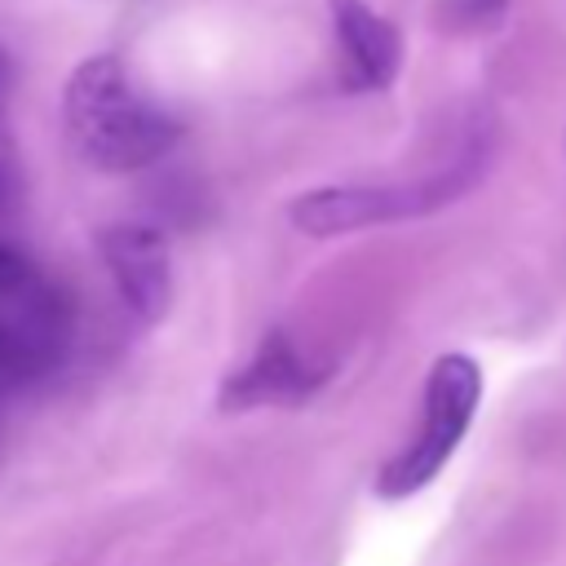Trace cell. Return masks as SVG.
<instances>
[{
    "instance_id": "9c48e42d",
    "label": "cell",
    "mask_w": 566,
    "mask_h": 566,
    "mask_svg": "<svg viewBox=\"0 0 566 566\" xmlns=\"http://www.w3.org/2000/svg\"><path fill=\"white\" fill-rule=\"evenodd\" d=\"M509 0H447V22L455 27H482V22H495L504 13Z\"/></svg>"
},
{
    "instance_id": "8992f818",
    "label": "cell",
    "mask_w": 566,
    "mask_h": 566,
    "mask_svg": "<svg viewBox=\"0 0 566 566\" xmlns=\"http://www.w3.org/2000/svg\"><path fill=\"white\" fill-rule=\"evenodd\" d=\"M332 35L340 53V84L354 93H380L394 84L402 66V35L398 27L376 13L367 0H327Z\"/></svg>"
},
{
    "instance_id": "52a82bcc",
    "label": "cell",
    "mask_w": 566,
    "mask_h": 566,
    "mask_svg": "<svg viewBox=\"0 0 566 566\" xmlns=\"http://www.w3.org/2000/svg\"><path fill=\"white\" fill-rule=\"evenodd\" d=\"M62 296L44 283L27 296L0 301V376H35L62 349Z\"/></svg>"
},
{
    "instance_id": "3957f363",
    "label": "cell",
    "mask_w": 566,
    "mask_h": 566,
    "mask_svg": "<svg viewBox=\"0 0 566 566\" xmlns=\"http://www.w3.org/2000/svg\"><path fill=\"white\" fill-rule=\"evenodd\" d=\"M473 177L469 172H447L411 186H318L292 199L287 217L301 234L332 239V234H354L367 226H389L407 221L420 212H433L438 203L455 199Z\"/></svg>"
},
{
    "instance_id": "5b68a950",
    "label": "cell",
    "mask_w": 566,
    "mask_h": 566,
    "mask_svg": "<svg viewBox=\"0 0 566 566\" xmlns=\"http://www.w3.org/2000/svg\"><path fill=\"white\" fill-rule=\"evenodd\" d=\"M327 371L310 363L287 332H265V340L252 349L243 367H234L217 394L221 411H252V407H287L310 398Z\"/></svg>"
},
{
    "instance_id": "8fae6325",
    "label": "cell",
    "mask_w": 566,
    "mask_h": 566,
    "mask_svg": "<svg viewBox=\"0 0 566 566\" xmlns=\"http://www.w3.org/2000/svg\"><path fill=\"white\" fill-rule=\"evenodd\" d=\"M0 80H4V71H0Z\"/></svg>"
},
{
    "instance_id": "6da1fadb",
    "label": "cell",
    "mask_w": 566,
    "mask_h": 566,
    "mask_svg": "<svg viewBox=\"0 0 566 566\" xmlns=\"http://www.w3.org/2000/svg\"><path fill=\"white\" fill-rule=\"evenodd\" d=\"M62 124L75 155L97 172H137L181 137L177 115L133 80L115 53L84 57L62 88Z\"/></svg>"
},
{
    "instance_id": "7a4b0ae2",
    "label": "cell",
    "mask_w": 566,
    "mask_h": 566,
    "mask_svg": "<svg viewBox=\"0 0 566 566\" xmlns=\"http://www.w3.org/2000/svg\"><path fill=\"white\" fill-rule=\"evenodd\" d=\"M482 402V367L469 354H442L429 367L424 398H420V424L416 433L380 464L376 495L380 500H407L424 491L442 464L455 455L460 438L469 433Z\"/></svg>"
},
{
    "instance_id": "ba28073f",
    "label": "cell",
    "mask_w": 566,
    "mask_h": 566,
    "mask_svg": "<svg viewBox=\"0 0 566 566\" xmlns=\"http://www.w3.org/2000/svg\"><path fill=\"white\" fill-rule=\"evenodd\" d=\"M44 287V274L31 265V256H22L13 243H0V301L4 296H27Z\"/></svg>"
},
{
    "instance_id": "30bf717a",
    "label": "cell",
    "mask_w": 566,
    "mask_h": 566,
    "mask_svg": "<svg viewBox=\"0 0 566 566\" xmlns=\"http://www.w3.org/2000/svg\"><path fill=\"white\" fill-rule=\"evenodd\" d=\"M0 199H4V181H0Z\"/></svg>"
},
{
    "instance_id": "277c9868",
    "label": "cell",
    "mask_w": 566,
    "mask_h": 566,
    "mask_svg": "<svg viewBox=\"0 0 566 566\" xmlns=\"http://www.w3.org/2000/svg\"><path fill=\"white\" fill-rule=\"evenodd\" d=\"M97 256L137 323H159L172 301V252L155 226L115 221L97 230Z\"/></svg>"
}]
</instances>
